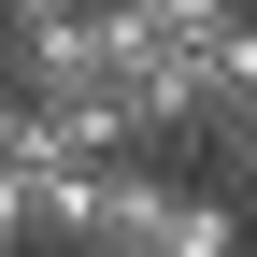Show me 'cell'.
Returning <instances> with one entry per match:
<instances>
[{
    "label": "cell",
    "mask_w": 257,
    "mask_h": 257,
    "mask_svg": "<svg viewBox=\"0 0 257 257\" xmlns=\"http://www.w3.org/2000/svg\"><path fill=\"white\" fill-rule=\"evenodd\" d=\"M243 15H257V0H243Z\"/></svg>",
    "instance_id": "obj_5"
},
{
    "label": "cell",
    "mask_w": 257,
    "mask_h": 257,
    "mask_svg": "<svg viewBox=\"0 0 257 257\" xmlns=\"http://www.w3.org/2000/svg\"><path fill=\"white\" fill-rule=\"evenodd\" d=\"M243 243H257V186H243Z\"/></svg>",
    "instance_id": "obj_4"
},
{
    "label": "cell",
    "mask_w": 257,
    "mask_h": 257,
    "mask_svg": "<svg viewBox=\"0 0 257 257\" xmlns=\"http://www.w3.org/2000/svg\"><path fill=\"white\" fill-rule=\"evenodd\" d=\"M186 57H200V114H214V100H243V86H257V15H214Z\"/></svg>",
    "instance_id": "obj_2"
},
{
    "label": "cell",
    "mask_w": 257,
    "mask_h": 257,
    "mask_svg": "<svg viewBox=\"0 0 257 257\" xmlns=\"http://www.w3.org/2000/svg\"><path fill=\"white\" fill-rule=\"evenodd\" d=\"M172 229H186V186L157 172V157H114L100 200H86V243H72V257H172Z\"/></svg>",
    "instance_id": "obj_1"
},
{
    "label": "cell",
    "mask_w": 257,
    "mask_h": 257,
    "mask_svg": "<svg viewBox=\"0 0 257 257\" xmlns=\"http://www.w3.org/2000/svg\"><path fill=\"white\" fill-rule=\"evenodd\" d=\"M200 143H214V186L243 200V186H257V86H243V100H214V114H200Z\"/></svg>",
    "instance_id": "obj_3"
}]
</instances>
